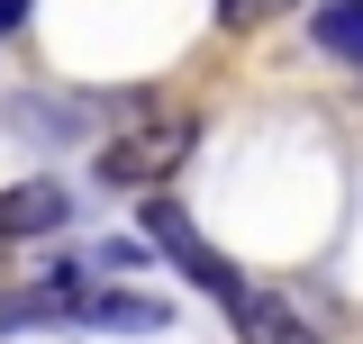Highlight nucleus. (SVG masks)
<instances>
[{
  "label": "nucleus",
  "instance_id": "obj_5",
  "mask_svg": "<svg viewBox=\"0 0 363 344\" xmlns=\"http://www.w3.org/2000/svg\"><path fill=\"white\" fill-rule=\"evenodd\" d=\"M309 45L327 55V64H363V0H327L309 18Z\"/></svg>",
  "mask_w": 363,
  "mask_h": 344
},
{
  "label": "nucleus",
  "instance_id": "obj_6",
  "mask_svg": "<svg viewBox=\"0 0 363 344\" xmlns=\"http://www.w3.org/2000/svg\"><path fill=\"white\" fill-rule=\"evenodd\" d=\"M91 326H164V299H145V290H100V299H82Z\"/></svg>",
  "mask_w": 363,
  "mask_h": 344
},
{
  "label": "nucleus",
  "instance_id": "obj_3",
  "mask_svg": "<svg viewBox=\"0 0 363 344\" xmlns=\"http://www.w3.org/2000/svg\"><path fill=\"white\" fill-rule=\"evenodd\" d=\"M227 317H236V336H245V344H318L309 317H300V308H281L272 290H255V281L227 299Z\"/></svg>",
  "mask_w": 363,
  "mask_h": 344
},
{
  "label": "nucleus",
  "instance_id": "obj_4",
  "mask_svg": "<svg viewBox=\"0 0 363 344\" xmlns=\"http://www.w3.org/2000/svg\"><path fill=\"white\" fill-rule=\"evenodd\" d=\"M64 217H73L64 181H18V190H0V236H55Z\"/></svg>",
  "mask_w": 363,
  "mask_h": 344
},
{
  "label": "nucleus",
  "instance_id": "obj_1",
  "mask_svg": "<svg viewBox=\"0 0 363 344\" xmlns=\"http://www.w3.org/2000/svg\"><path fill=\"white\" fill-rule=\"evenodd\" d=\"M136 217H145V236H155V245L173 254V272L191 281V290H209L218 308L236 299V290H245V281H236V263H227L218 245H209V236H200V227L182 217V200H136Z\"/></svg>",
  "mask_w": 363,
  "mask_h": 344
},
{
  "label": "nucleus",
  "instance_id": "obj_8",
  "mask_svg": "<svg viewBox=\"0 0 363 344\" xmlns=\"http://www.w3.org/2000/svg\"><path fill=\"white\" fill-rule=\"evenodd\" d=\"M18 18H28V0H0V37H9V28H18Z\"/></svg>",
  "mask_w": 363,
  "mask_h": 344
},
{
  "label": "nucleus",
  "instance_id": "obj_7",
  "mask_svg": "<svg viewBox=\"0 0 363 344\" xmlns=\"http://www.w3.org/2000/svg\"><path fill=\"white\" fill-rule=\"evenodd\" d=\"M264 9H272V0H218V28H255Z\"/></svg>",
  "mask_w": 363,
  "mask_h": 344
},
{
  "label": "nucleus",
  "instance_id": "obj_2",
  "mask_svg": "<svg viewBox=\"0 0 363 344\" xmlns=\"http://www.w3.org/2000/svg\"><path fill=\"white\" fill-rule=\"evenodd\" d=\"M191 145H200L191 118L136 127V136H118V145H100V181H109V190H155V181H173V172L191 164Z\"/></svg>",
  "mask_w": 363,
  "mask_h": 344
}]
</instances>
